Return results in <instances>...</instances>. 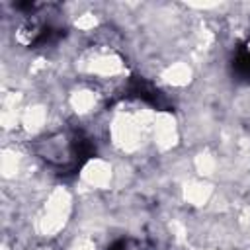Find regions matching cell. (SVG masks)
<instances>
[{
  "mask_svg": "<svg viewBox=\"0 0 250 250\" xmlns=\"http://www.w3.org/2000/svg\"><path fill=\"white\" fill-rule=\"evenodd\" d=\"M80 139L68 131H59L47 139L41 141V148L39 154L55 166H70L74 162H78L80 156Z\"/></svg>",
  "mask_w": 250,
  "mask_h": 250,
  "instance_id": "obj_1",
  "label": "cell"
},
{
  "mask_svg": "<svg viewBox=\"0 0 250 250\" xmlns=\"http://www.w3.org/2000/svg\"><path fill=\"white\" fill-rule=\"evenodd\" d=\"M234 64H236V70L242 72V74H250V39H246L238 51H236V57H234Z\"/></svg>",
  "mask_w": 250,
  "mask_h": 250,
  "instance_id": "obj_2",
  "label": "cell"
},
{
  "mask_svg": "<svg viewBox=\"0 0 250 250\" xmlns=\"http://www.w3.org/2000/svg\"><path fill=\"white\" fill-rule=\"evenodd\" d=\"M150 250H152V248H150Z\"/></svg>",
  "mask_w": 250,
  "mask_h": 250,
  "instance_id": "obj_3",
  "label": "cell"
}]
</instances>
